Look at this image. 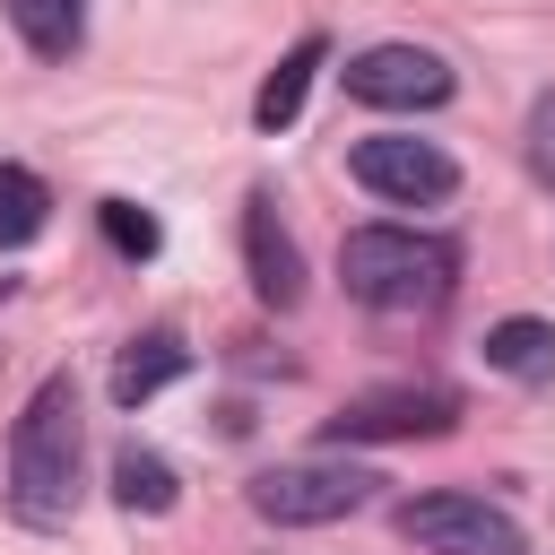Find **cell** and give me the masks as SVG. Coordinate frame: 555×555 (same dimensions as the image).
Instances as JSON below:
<instances>
[{
	"label": "cell",
	"mask_w": 555,
	"mask_h": 555,
	"mask_svg": "<svg viewBox=\"0 0 555 555\" xmlns=\"http://www.w3.org/2000/svg\"><path fill=\"white\" fill-rule=\"evenodd\" d=\"M78 460H87L78 382L52 373V382L26 399L17 434H9V512H17L26 529H69V512H78Z\"/></svg>",
	"instance_id": "6da1fadb"
},
{
	"label": "cell",
	"mask_w": 555,
	"mask_h": 555,
	"mask_svg": "<svg viewBox=\"0 0 555 555\" xmlns=\"http://www.w3.org/2000/svg\"><path fill=\"white\" fill-rule=\"evenodd\" d=\"M338 278L364 312H434L460 286V251L416 225H356L338 243Z\"/></svg>",
	"instance_id": "7a4b0ae2"
},
{
	"label": "cell",
	"mask_w": 555,
	"mask_h": 555,
	"mask_svg": "<svg viewBox=\"0 0 555 555\" xmlns=\"http://www.w3.org/2000/svg\"><path fill=\"white\" fill-rule=\"evenodd\" d=\"M373 486H382V477L356 468V460H278V468L251 477V512L278 520V529H321V520L364 512Z\"/></svg>",
	"instance_id": "3957f363"
},
{
	"label": "cell",
	"mask_w": 555,
	"mask_h": 555,
	"mask_svg": "<svg viewBox=\"0 0 555 555\" xmlns=\"http://www.w3.org/2000/svg\"><path fill=\"white\" fill-rule=\"evenodd\" d=\"M347 173L373 191V199H399V208H425V199H451L460 191V165L434 147V139H408V130H373L347 147Z\"/></svg>",
	"instance_id": "277c9868"
},
{
	"label": "cell",
	"mask_w": 555,
	"mask_h": 555,
	"mask_svg": "<svg viewBox=\"0 0 555 555\" xmlns=\"http://www.w3.org/2000/svg\"><path fill=\"white\" fill-rule=\"evenodd\" d=\"M399 538H416L425 555H529L520 520L494 512L486 494H416L399 503Z\"/></svg>",
	"instance_id": "5b68a950"
},
{
	"label": "cell",
	"mask_w": 555,
	"mask_h": 555,
	"mask_svg": "<svg viewBox=\"0 0 555 555\" xmlns=\"http://www.w3.org/2000/svg\"><path fill=\"white\" fill-rule=\"evenodd\" d=\"M338 78H347L356 104H382V113H434V104H451V61L425 52V43H364Z\"/></svg>",
	"instance_id": "8992f818"
},
{
	"label": "cell",
	"mask_w": 555,
	"mask_h": 555,
	"mask_svg": "<svg viewBox=\"0 0 555 555\" xmlns=\"http://www.w3.org/2000/svg\"><path fill=\"white\" fill-rule=\"evenodd\" d=\"M460 399L442 382H399V390H364L330 416V442H416V434H451Z\"/></svg>",
	"instance_id": "52a82bcc"
},
{
	"label": "cell",
	"mask_w": 555,
	"mask_h": 555,
	"mask_svg": "<svg viewBox=\"0 0 555 555\" xmlns=\"http://www.w3.org/2000/svg\"><path fill=\"white\" fill-rule=\"evenodd\" d=\"M243 260H251V286H260V304H295L304 295V251H295V234L278 225V199L269 191H251L243 199Z\"/></svg>",
	"instance_id": "ba28073f"
},
{
	"label": "cell",
	"mask_w": 555,
	"mask_h": 555,
	"mask_svg": "<svg viewBox=\"0 0 555 555\" xmlns=\"http://www.w3.org/2000/svg\"><path fill=\"white\" fill-rule=\"evenodd\" d=\"M191 373V347L173 338V330H147V338H130L121 356H113V399L121 408H147L165 382H182Z\"/></svg>",
	"instance_id": "9c48e42d"
},
{
	"label": "cell",
	"mask_w": 555,
	"mask_h": 555,
	"mask_svg": "<svg viewBox=\"0 0 555 555\" xmlns=\"http://www.w3.org/2000/svg\"><path fill=\"white\" fill-rule=\"evenodd\" d=\"M321 61H330V43H321V35H295V52H286V61L260 78L251 121H260V130H286V121L304 113V95H312V69H321Z\"/></svg>",
	"instance_id": "30bf717a"
},
{
	"label": "cell",
	"mask_w": 555,
	"mask_h": 555,
	"mask_svg": "<svg viewBox=\"0 0 555 555\" xmlns=\"http://www.w3.org/2000/svg\"><path fill=\"white\" fill-rule=\"evenodd\" d=\"M486 364L512 373V382H555V321H538V312L494 321L486 330Z\"/></svg>",
	"instance_id": "8fae6325"
},
{
	"label": "cell",
	"mask_w": 555,
	"mask_h": 555,
	"mask_svg": "<svg viewBox=\"0 0 555 555\" xmlns=\"http://www.w3.org/2000/svg\"><path fill=\"white\" fill-rule=\"evenodd\" d=\"M113 503H121L130 520H156V512H173V503H182V486H173V468H165L156 451L121 442V451H113Z\"/></svg>",
	"instance_id": "7c38bea8"
},
{
	"label": "cell",
	"mask_w": 555,
	"mask_h": 555,
	"mask_svg": "<svg viewBox=\"0 0 555 555\" xmlns=\"http://www.w3.org/2000/svg\"><path fill=\"white\" fill-rule=\"evenodd\" d=\"M0 9L26 35V52H43V61H69L87 35V0H0Z\"/></svg>",
	"instance_id": "4fadbf2b"
},
{
	"label": "cell",
	"mask_w": 555,
	"mask_h": 555,
	"mask_svg": "<svg viewBox=\"0 0 555 555\" xmlns=\"http://www.w3.org/2000/svg\"><path fill=\"white\" fill-rule=\"evenodd\" d=\"M43 217H52V191H43L26 165H0V251L35 243V234H43Z\"/></svg>",
	"instance_id": "5bb4252c"
},
{
	"label": "cell",
	"mask_w": 555,
	"mask_h": 555,
	"mask_svg": "<svg viewBox=\"0 0 555 555\" xmlns=\"http://www.w3.org/2000/svg\"><path fill=\"white\" fill-rule=\"evenodd\" d=\"M95 217H104V243H113L121 260H156V243H165V225H156V217H147L139 199H104Z\"/></svg>",
	"instance_id": "9a60e30c"
},
{
	"label": "cell",
	"mask_w": 555,
	"mask_h": 555,
	"mask_svg": "<svg viewBox=\"0 0 555 555\" xmlns=\"http://www.w3.org/2000/svg\"><path fill=\"white\" fill-rule=\"evenodd\" d=\"M529 173H538V182L555 191V87H546V95L529 104Z\"/></svg>",
	"instance_id": "2e32d148"
}]
</instances>
